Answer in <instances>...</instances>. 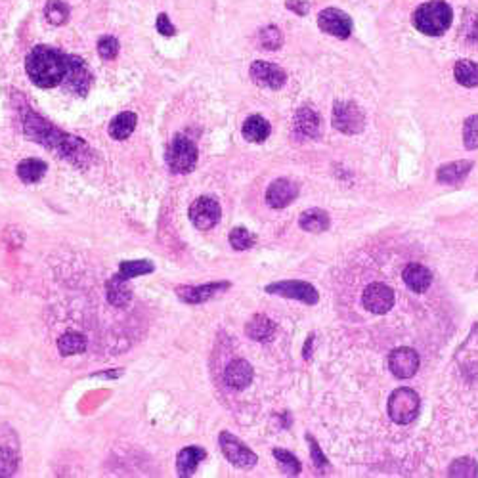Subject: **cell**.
<instances>
[{"mask_svg": "<svg viewBox=\"0 0 478 478\" xmlns=\"http://www.w3.org/2000/svg\"><path fill=\"white\" fill-rule=\"evenodd\" d=\"M24 130L31 140L46 145L48 150L60 153L62 157L69 159L71 163L90 161L92 152L88 150V145L80 138L65 134L31 109L24 113Z\"/></svg>", "mask_w": 478, "mask_h": 478, "instance_id": "6da1fadb", "label": "cell"}, {"mask_svg": "<svg viewBox=\"0 0 478 478\" xmlns=\"http://www.w3.org/2000/svg\"><path fill=\"white\" fill-rule=\"evenodd\" d=\"M25 71L33 85L40 88H54L64 82L67 75V56L56 48L39 44L29 52Z\"/></svg>", "mask_w": 478, "mask_h": 478, "instance_id": "7a4b0ae2", "label": "cell"}, {"mask_svg": "<svg viewBox=\"0 0 478 478\" xmlns=\"http://www.w3.org/2000/svg\"><path fill=\"white\" fill-rule=\"evenodd\" d=\"M454 19V12L442 0H430L425 2L414 14V25L417 31L429 37H440L450 29Z\"/></svg>", "mask_w": 478, "mask_h": 478, "instance_id": "3957f363", "label": "cell"}, {"mask_svg": "<svg viewBox=\"0 0 478 478\" xmlns=\"http://www.w3.org/2000/svg\"><path fill=\"white\" fill-rule=\"evenodd\" d=\"M167 165L175 175H188L197 165V148L188 136L176 134L168 143Z\"/></svg>", "mask_w": 478, "mask_h": 478, "instance_id": "277c9868", "label": "cell"}, {"mask_svg": "<svg viewBox=\"0 0 478 478\" xmlns=\"http://www.w3.org/2000/svg\"><path fill=\"white\" fill-rule=\"evenodd\" d=\"M421 407L419 394L411 389H396L389 398V415L396 425H409L417 419Z\"/></svg>", "mask_w": 478, "mask_h": 478, "instance_id": "5b68a950", "label": "cell"}, {"mask_svg": "<svg viewBox=\"0 0 478 478\" xmlns=\"http://www.w3.org/2000/svg\"><path fill=\"white\" fill-rule=\"evenodd\" d=\"M218 444H220V450H222L224 457L238 469H253L258 461L256 454L249 446H245L239 439H236L231 432L228 430H222L220 436H218Z\"/></svg>", "mask_w": 478, "mask_h": 478, "instance_id": "8992f818", "label": "cell"}, {"mask_svg": "<svg viewBox=\"0 0 478 478\" xmlns=\"http://www.w3.org/2000/svg\"><path fill=\"white\" fill-rule=\"evenodd\" d=\"M331 123L343 134H360L366 127V115L352 102H337L333 107Z\"/></svg>", "mask_w": 478, "mask_h": 478, "instance_id": "52a82bcc", "label": "cell"}, {"mask_svg": "<svg viewBox=\"0 0 478 478\" xmlns=\"http://www.w3.org/2000/svg\"><path fill=\"white\" fill-rule=\"evenodd\" d=\"M266 293L270 295L283 296V299H295L304 304H316L319 301L316 287L301 281V279H285V281H276L266 287Z\"/></svg>", "mask_w": 478, "mask_h": 478, "instance_id": "ba28073f", "label": "cell"}, {"mask_svg": "<svg viewBox=\"0 0 478 478\" xmlns=\"http://www.w3.org/2000/svg\"><path fill=\"white\" fill-rule=\"evenodd\" d=\"M220 216H222V211H220L218 201L209 197V195L197 197L191 203L190 220L197 230H213L216 224L220 222Z\"/></svg>", "mask_w": 478, "mask_h": 478, "instance_id": "9c48e42d", "label": "cell"}, {"mask_svg": "<svg viewBox=\"0 0 478 478\" xmlns=\"http://www.w3.org/2000/svg\"><path fill=\"white\" fill-rule=\"evenodd\" d=\"M230 287V281H213V283H205V285H182L176 287V295L180 296V301H184V303L201 304L215 299L224 291H228Z\"/></svg>", "mask_w": 478, "mask_h": 478, "instance_id": "30bf717a", "label": "cell"}, {"mask_svg": "<svg viewBox=\"0 0 478 478\" xmlns=\"http://www.w3.org/2000/svg\"><path fill=\"white\" fill-rule=\"evenodd\" d=\"M64 82L69 92L85 96L92 85V73L80 57L67 56V75H65Z\"/></svg>", "mask_w": 478, "mask_h": 478, "instance_id": "8fae6325", "label": "cell"}, {"mask_svg": "<svg viewBox=\"0 0 478 478\" xmlns=\"http://www.w3.org/2000/svg\"><path fill=\"white\" fill-rule=\"evenodd\" d=\"M362 303H364V308L367 312L387 314L394 306V291L384 283H371V285L366 287V291L362 295Z\"/></svg>", "mask_w": 478, "mask_h": 478, "instance_id": "7c38bea8", "label": "cell"}, {"mask_svg": "<svg viewBox=\"0 0 478 478\" xmlns=\"http://www.w3.org/2000/svg\"><path fill=\"white\" fill-rule=\"evenodd\" d=\"M318 25L321 31L333 35L337 39H348L352 33V19L343 10L327 8L319 12Z\"/></svg>", "mask_w": 478, "mask_h": 478, "instance_id": "4fadbf2b", "label": "cell"}, {"mask_svg": "<svg viewBox=\"0 0 478 478\" xmlns=\"http://www.w3.org/2000/svg\"><path fill=\"white\" fill-rule=\"evenodd\" d=\"M389 369L398 379H409L419 369V354L414 348L400 346L396 351H392L389 356Z\"/></svg>", "mask_w": 478, "mask_h": 478, "instance_id": "5bb4252c", "label": "cell"}, {"mask_svg": "<svg viewBox=\"0 0 478 478\" xmlns=\"http://www.w3.org/2000/svg\"><path fill=\"white\" fill-rule=\"evenodd\" d=\"M251 79L258 87L279 90L285 85L287 75L279 65L270 64V62H255L251 65Z\"/></svg>", "mask_w": 478, "mask_h": 478, "instance_id": "9a60e30c", "label": "cell"}, {"mask_svg": "<svg viewBox=\"0 0 478 478\" xmlns=\"http://www.w3.org/2000/svg\"><path fill=\"white\" fill-rule=\"evenodd\" d=\"M299 195V186L287 178H278L268 186L266 190V203L272 209H285L291 205Z\"/></svg>", "mask_w": 478, "mask_h": 478, "instance_id": "2e32d148", "label": "cell"}, {"mask_svg": "<svg viewBox=\"0 0 478 478\" xmlns=\"http://www.w3.org/2000/svg\"><path fill=\"white\" fill-rule=\"evenodd\" d=\"M253 375H255V371L247 360L238 358L228 364L226 371H224V381L233 391H243L253 382Z\"/></svg>", "mask_w": 478, "mask_h": 478, "instance_id": "e0dca14e", "label": "cell"}, {"mask_svg": "<svg viewBox=\"0 0 478 478\" xmlns=\"http://www.w3.org/2000/svg\"><path fill=\"white\" fill-rule=\"evenodd\" d=\"M402 278H404V283L414 293H425L430 287V283H432V272L427 266H423V264L411 263L404 268Z\"/></svg>", "mask_w": 478, "mask_h": 478, "instance_id": "ac0fdd59", "label": "cell"}, {"mask_svg": "<svg viewBox=\"0 0 478 478\" xmlns=\"http://www.w3.org/2000/svg\"><path fill=\"white\" fill-rule=\"evenodd\" d=\"M205 457H207V452L201 446H188L184 448V450H180V454L176 455V469H178V475H180V477H191Z\"/></svg>", "mask_w": 478, "mask_h": 478, "instance_id": "d6986e66", "label": "cell"}, {"mask_svg": "<svg viewBox=\"0 0 478 478\" xmlns=\"http://www.w3.org/2000/svg\"><path fill=\"white\" fill-rule=\"evenodd\" d=\"M293 128L299 136L303 138H318L319 136V115L312 107H301L295 113Z\"/></svg>", "mask_w": 478, "mask_h": 478, "instance_id": "ffe728a7", "label": "cell"}, {"mask_svg": "<svg viewBox=\"0 0 478 478\" xmlns=\"http://www.w3.org/2000/svg\"><path fill=\"white\" fill-rule=\"evenodd\" d=\"M245 333H247L253 341L268 343V341L274 339V335H276V324H274L268 316L256 314V316H253V318L249 319L247 327H245Z\"/></svg>", "mask_w": 478, "mask_h": 478, "instance_id": "44dd1931", "label": "cell"}, {"mask_svg": "<svg viewBox=\"0 0 478 478\" xmlns=\"http://www.w3.org/2000/svg\"><path fill=\"white\" fill-rule=\"evenodd\" d=\"M472 168V163L469 161H455V163H448L436 170V180L440 184H448V186H457L461 184Z\"/></svg>", "mask_w": 478, "mask_h": 478, "instance_id": "7402d4cb", "label": "cell"}, {"mask_svg": "<svg viewBox=\"0 0 478 478\" xmlns=\"http://www.w3.org/2000/svg\"><path fill=\"white\" fill-rule=\"evenodd\" d=\"M299 226L308 233H321V231L329 230L331 220L324 209H308L299 216Z\"/></svg>", "mask_w": 478, "mask_h": 478, "instance_id": "603a6c76", "label": "cell"}, {"mask_svg": "<svg viewBox=\"0 0 478 478\" xmlns=\"http://www.w3.org/2000/svg\"><path fill=\"white\" fill-rule=\"evenodd\" d=\"M241 132H243V138L249 140V142L263 143L264 140L270 136L272 127L270 123L264 119V117H260V115H251V117L243 123Z\"/></svg>", "mask_w": 478, "mask_h": 478, "instance_id": "cb8c5ba5", "label": "cell"}, {"mask_svg": "<svg viewBox=\"0 0 478 478\" xmlns=\"http://www.w3.org/2000/svg\"><path fill=\"white\" fill-rule=\"evenodd\" d=\"M130 296H132V293H130V289H128V283L127 279L123 278V276H113L109 281H107V301L113 304V306H117V308H123V306H127L128 303H130Z\"/></svg>", "mask_w": 478, "mask_h": 478, "instance_id": "d4e9b609", "label": "cell"}, {"mask_svg": "<svg viewBox=\"0 0 478 478\" xmlns=\"http://www.w3.org/2000/svg\"><path fill=\"white\" fill-rule=\"evenodd\" d=\"M136 123H138V117L136 113L132 112H123L119 113L117 117H113V121L109 123V134L115 140H127L128 136L134 132Z\"/></svg>", "mask_w": 478, "mask_h": 478, "instance_id": "484cf974", "label": "cell"}, {"mask_svg": "<svg viewBox=\"0 0 478 478\" xmlns=\"http://www.w3.org/2000/svg\"><path fill=\"white\" fill-rule=\"evenodd\" d=\"M46 163L40 159H35V157H31V159H24L17 165V176H19V180L25 184L39 182L40 178L46 175Z\"/></svg>", "mask_w": 478, "mask_h": 478, "instance_id": "4316f807", "label": "cell"}, {"mask_svg": "<svg viewBox=\"0 0 478 478\" xmlns=\"http://www.w3.org/2000/svg\"><path fill=\"white\" fill-rule=\"evenodd\" d=\"M454 75L455 80H457L461 87H478V64L470 62V60H459L454 67Z\"/></svg>", "mask_w": 478, "mask_h": 478, "instance_id": "83f0119b", "label": "cell"}, {"mask_svg": "<svg viewBox=\"0 0 478 478\" xmlns=\"http://www.w3.org/2000/svg\"><path fill=\"white\" fill-rule=\"evenodd\" d=\"M57 348H60L62 356L80 354V352L87 351V337L80 333H75V331H69V333L62 335L57 339Z\"/></svg>", "mask_w": 478, "mask_h": 478, "instance_id": "f1b7e54d", "label": "cell"}, {"mask_svg": "<svg viewBox=\"0 0 478 478\" xmlns=\"http://www.w3.org/2000/svg\"><path fill=\"white\" fill-rule=\"evenodd\" d=\"M44 16L52 25H64L69 19V6L64 0H48L44 6Z\"/></svg>", "mask_w": 478, "mask_h": 478, "instance_id": "f546056e", "label": "cell"}, {"mask_svg": "<svg viewBox=\"0 0 478 478\" xmlns=\"http://www.w3.org/2000/svg\"><path fill=\"white\" fill-rule=\"evenodd\" d=\"M155 270V266L150 260H125L119 264V276L125 279H132L136 276H145Z\"/></svg>", "mask_w": 478, "mask_h": 478, "instance_id": "4dcf8cb0", "label": "cell"}, {"mask_svg": "<svg viewBox=\"0 0 478 478\" xmlns=\"http://www.w3.org/2000/svg\"><path fill=\"white\" fill-rule=\"evenodd\" d=\"M274 457L278 459V463L281 465V469H283V472H287V475H291V477H295V475H301V470H303V467H301V461L296 459L295 455L291 454V452H287V450H281V448H274Z\"/></svg>", "mask_w": 478, "mask_h": 478, "instance_id": "1f68e13d", "label": "cell"}, {"mask_svg": "<svg viewBox=\"0 0 478 478\" xmlns=\"http://www.w3.org/2000/svg\"><path fill=\"white\" fill-rule=\"evenodd\" d=\"M450 477H478V463L470 457H459L455 459L452 465H450V470H448Z\"/></svg>", "mask_w": 478, "mask_h": 478, "instance_id": "d6a6232c", "label": "cell"}, {"mask_svg": "<svg viewBox=\"0 0 478 478\" xmlns=\"http://www.w3.org/2000/svg\"><path fill=\"white\" fill-rule=\"evenodd\" d=\"M256 238L247 230V228H233L230 231V245L236 251H249L255 247Z\"/></svg>", "mask_w": 478, "mask_h": 478, "instance_id": "836d02e7", "label": "cell"}, {"mask_svg": "<svg viewBox=\"0 0 478 478\" xmlns=\"http://www.w3.org/2000/svg\"><path fill=\"white\" fill-rule=\"evenodd\" d=\"M258 40H260V46L266 48V50H278L283 44V35H281L278 27L268 25V27H264L263 31H260Z\"/></svg>", "mask_w": 478, "mask_h": 478, "instance_id": "e575fe53", "label": "cell"}, {"mask_svg": "<svg viewBox=\"0 0 478 478\" xmlns=\"http://www.w3.org/2000/svg\"><path fill=\"white\" fill-rule=\"evenodd\" d=\"M463 143L467 150H478V115H472L463 125Z\"/></svg>", "mask_w": 478, "mask_h": 478, "instance_id": "d590c367", "label": "cell"}, {"mask_svg": "<svg viewBox=\"0 0 478 478\" xmlns=\"http://www.w3.org/2000/svg\"><path fill=\"white\" fill-rule=\"evenodd\" d=\"M17 469V455L10 448H0V477H12Z\"/></svg>", "mask_w": 478, "mask_h": 478, "instance_id": "8d00e7d4", "label": "cell"}, {"mask_svg": "<svg viewBox=\"0 0 478 478\" xmlns=\"http://www.w3.org/2000/svg\"><path fill=\"white\" fill-rule=\"evenodd\" d=\"M98 54L102 60H115L119 54V40L109 35L102 37L98 40Z\"/></svg>", "mask_w": 478, "mask_h": 478, "instance_id": "74e56055", "label": "cell"}, {"mask_svg": "<svg viewBox=\"0 0 478 478\" xmlns=\"http://www.w3.org/2000/svg\"><path fill=\"white\" fill-rule=\"evenodd\" d=\"M306 440H308V444H310V455H312V461H314V465H316V469L324 470L327 465H329L327 457L321 454V448H319V444L316 442V439H314V436L306 434Z\"/></svg>", "mask_w": 478, "mask_h": 478, "instance_id": "f35d334b", "label": "cell"}, {"mask_svg": "<svg viewBox=\"0 0 478 478\" xmlns=\"http://www.w3.org/2000/svg\"><path fill=\"white\" fill-rule=\"evenodd\" d=\"M465 39L478 42V16H470L465 19Z\"/></svg>", "mask_w": 478, "mask_h": 478, "instance_id": "ab89813d", "label": "cell"}, {"mask_svg": "<svg viewBox=\"0 0 478 478\" xmlns=\"http://www.w3.org/2000/svg\"><path fill=\"white\" fill-rule=\"evenodd\" d=\"M157 31H159L163 37H172L176 33L175 25L170 24L167 14H159V17H157Z\"/></svg>", "mask_w": 478, "mask_h": 478, "instance_id": "60d3db41", "label": "cell"}, {"mask_svg": "<svg viewBox=\"0 0 478 478\" xmlns=\"http://www.w3.org/2000/svg\"><path fill=\"white\" fill-rule=\"evenodd\" d=\"M287 8L293 10L299 16H306V12L310 10V4L304 0H287Z\"/></svg>", "mask_w": 478, "mask_h": 478, "instance_id": "b9f144b4", "label": "cell"}, {"mask_svg": "<svg viewBox=\"0 0 478 478\" xmlns=\"http://www.w3.org/2000/svg\"><path fill=\"white\" fill-rule=\"evenodd\" d=\"M312 343H314V335H310V337H308V341H306V346H304V352H303V354H304V358H306V360L310 358Z\"/></svg>", "mask_w": 478, "mask_h": 478, "instance_id": "7bdbcfd3", "label": "cell"}]
</instances>
